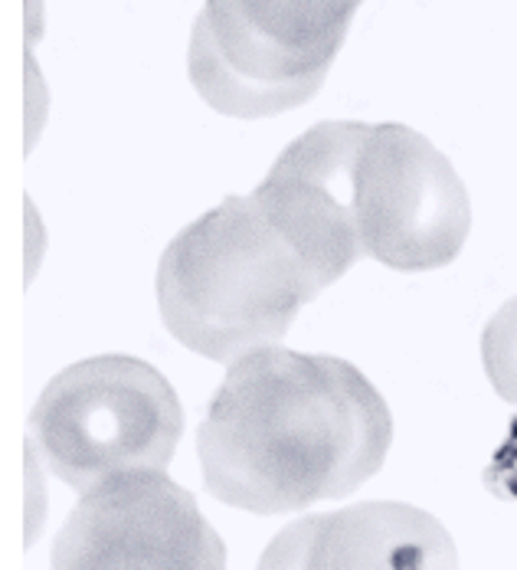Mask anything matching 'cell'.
I'll list each match as a JSON object with an SVG mask.
<instances>
[{"instance_id":"6da1fadb","label":"cell","mask_w":517,"mask_h":570,"mask_svg":"<svg viewBox=\"0 0 517 570\" xmlns=\"http://www.w3.org/2000/svg\"><path fill=\"white\" fill-rule=\"evenodd\" d=\"M394 420L341 357L288 347L230 364L197 433L207 492L252 514L345 499L384 469Z\"/></svg>"},{"instance_id":"7a4b0ae2","label":"cell","mask_w":517,"mask_h":570,"mask_svg":"<svg viewBox=\"0 0 517 570\" xmlns=\"http://www.w3.org/2000/svg\"><path fill=\"white\" fill-rule=\"evenodd\" d=\"M321 288L269 224L252 194L183 227L158 266L161 318L177 342L210 361L279 347L301 305Z\"/></svg>"},{"instance_id":"3957f363","label":"cell","mask_w":517,"mask_h":570,"mask_svg":"<svg viewBox=\"0 0 517 570\" xmlns=\"http://www.w3.org/2000/svg\"><path fill=\"white\" fill-rule=\"evenodd\" d=\"M180 433L168 377L125 354L69 364L30 413L33 450L79 495L125 472H165Z\"/></svg>"},{"instance_id":"277c9868","label":"cell","mask_w":517,"mask_h":570,"mask_svg":"<svg viewBox=\"0 0 517 570\" xmlns=\"http://www.w3.org/2000/svg\"><path fill=\"white\" fill-rule=\"evenodd\" d=\"M364 259L400 273L449 266L471 229V204L453 161L416 128L370 125L354 177Z\"/></svg>"},{"instance_id":"5b68a950","label":"cell","mask_w":517,"mask_h":570,"mask_svg":"<svg viewBox=\"0 0 517 570\" xmlns=\"http://www.w3.org/2000/svg\"><path fill=\"white\" fill-rule=\"evenodd\" d=\"M53 570H227V548L168 472H125L79 499Z\"/></svg>"},{"instance_id":"8992f818","label":"cell","mask_w":517,"mask_h":570,"mask_svg":"<svg viewBox=\"0 0 517 570\" xmlns=\"http://www.w3.org/2000/svg\"><path fill=\"white\" fill-rule=\"evenodd\" d=\"M367 135V121H321L298 135L252 190L259 210L286 236L318 288L335 285L364 259L354 177Z\"/></svg>"},{"instance_id":"52a82bcc","label":"cell","mask_w":517,"mask_h":570,"mask_svg":"<svg viewBox=\"0 0 517 570\" xmlns=\"http://www.w3.org/2000/svg\"><path fill=\"white\" fill-rule=\"evenodd\" d=\"M256 570H459V554L436 514L360 502L286 524Z\"/></svg>"},{"instance_id":"ba28073f","label":"cell","mask_w":517,"mask_h":570,"mask_svg":"<svg viewBox=\"0 0 517 570\" xmlns=\"http://www.w3.org/2000/svg\"><path fill=\"white\" fill-rule=\"evenodd\" d=\"M364 0H203L200 13L239 72L301 79L328 72Z\"/></svg>"},{"instance_id":"9c48e42d","label":"cell","mask_w":517,"mask_h":570,"mask_svg":"<svg viewBox=\"0 0 517 570\" xmlns=\"http://www.w3.org/2000/svg\"><path fill=\"white\" fill-rule=\"evenodd\" d=\"M187 72H190V86L197 89V96L213 112L232 115V118H272V115L301 109L321 89L328 76V72H315L301 79H259V76L239 72L230 59L223 57L203 13H197L193 30H190Z\"/></svg>"},{"instance_id":"30bf717a","label":"cell","mask_w":517,"mask_h":570,"mask_svg":"<svg viewBox=\"0 0 517 570\" xmlns=\"http://www.w3.org/2000/svg\"><path fill=\"white\" fill-rule=\"evenodd\" d=\"M481 361L498 397L517 406V295L505 302L481 335Z\"/></svg>"},{"instance_id":"8fae6325","label":"cell","mask_w":517,"mask_h":570,"mask_svg":"<svg viewBox=\"0 0 517 570\" xmlns=\"http://www.w3.org/2000/svg\"><path fill=\"white\" fill-rule=\"evenodd\" d=\"M37 86H40V72H37V62H33V53H27V145H33L37 141V131H40V115H37V106H40V99H37Z\"/></svg>"},{"instance_id":"7c38bea8","label":"cell","mask_w":517,"mask_h":570,"mask_svg":"<svg viewBox=\"0 0 517 570\" xmlns=\"http://www.w3.org/2000/svg\"><path fill=\"white\" fill-rule=\"evenodd\" d=\"M40 37V0H27V43Z\"/></svg>"}]
</instances>
